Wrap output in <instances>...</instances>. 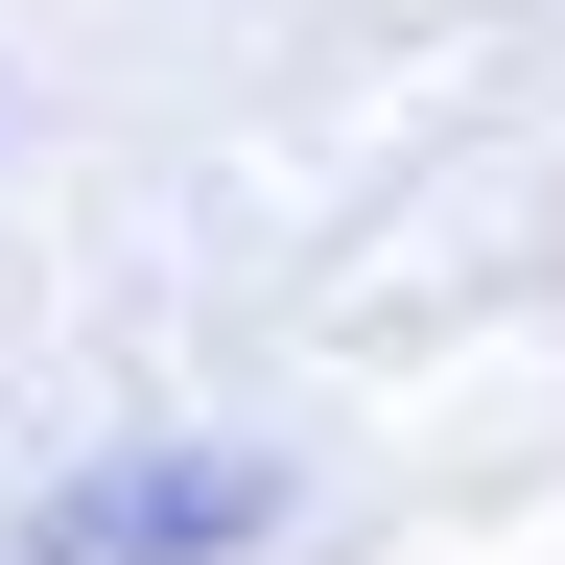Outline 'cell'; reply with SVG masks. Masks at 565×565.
I'll return each mask as SVG.
<instances>
[{
    "label": "cell",
    "mask_w": 565,
    "mask_h": 565,
    "mask_svg": "<svg viewBox=\"0 0 565 565\" xmlns=\"http://www.w3.org/2000/svg\"><path fill=\"white\" fill-rule=\"evenodd\" d=\"M259 448H118L95 494H47V542L24 565H259Z\"/></svg>",
    "instance_id": "6da1fadb"
}]
</instances>
